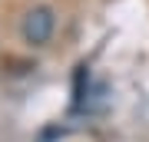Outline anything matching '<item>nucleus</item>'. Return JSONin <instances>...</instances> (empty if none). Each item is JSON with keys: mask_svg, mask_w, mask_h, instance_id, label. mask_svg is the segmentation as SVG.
<instances>
[{"mask_svg": "<svg viewBox=\"0 0 149 142\" xmlns=\"http://www.w3.org/2000/svg\"><path fill=\"white\" fill-rule=\"evenodd\" d=\"M53 30H56V13H53V7L37 3V7H30V10L23 13L20 37H23L27 46H33V50L47 46V43L53 40Z\"/></svg>", "mask_w": 149, "mask_h": 142, "instance_id": "f257e3e1", "label": "nucleus"}]
</instances>
